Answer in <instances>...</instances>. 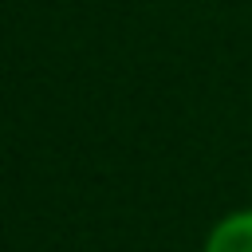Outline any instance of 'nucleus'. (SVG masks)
<instances>
[{
    "instance_id": "1",
    "label": "nucleus",
    "mask_w": 252,
    "mask_h": 252,
    "mask_svg": "<svg viewBox=\"0 0 252 252\" xmlns=\"http://www.w3.org/2000/svg\"><path fill=\"white\" fill-rule=\"evenodd\" d=\"M205 252H252V209H240L217 220L205 240Z\"/></svg>"
}]
</instances>
